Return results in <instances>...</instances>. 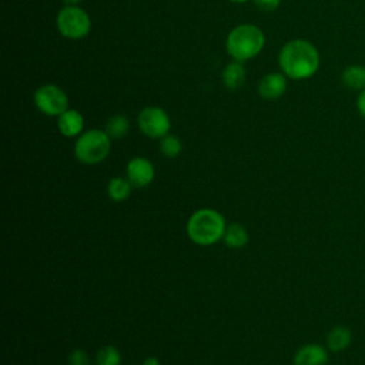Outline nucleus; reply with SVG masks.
Wrapping results in <instances>:
<instances>
[{
	"instance_id": "obj_14",
	"label": "nucleus",
	"mask_w": 365,
	"mask_h": 365,
	"mask_svg": "<svg viewBox=\"0 0 365 365\" xmlns=\"http://www.w3.org/2000/svg\"><path fill=\"white\" fill-rule=\"evenodd\" d=\"M248 240H250V235H248V231L247 228L240 224V222H231L227 225L225 228V232L222 235V241L224 244L228 247V248H234V250H238V248H242L248 244Z\"/></svg>"
},
{
	"instance_id": "obj_24",
	"label": "nucleus",
	"mask_w": 365,
	"mask_h": 365,
	"mask_svg": "<svg viewBox=\"0 0 365 365\" xmlns=\"http://www.w3.org/2000/svg\"><path fill=\"white\" fill-rule=\"evenodd\" d=\"M63 1L66 3V6H77L83 0H63Z\"/></svg>"
},
{
	"instance_id": "obj_19",
	"label": "nucleus",
	"mask_w": 365,
	"mask_h": 365,
	"mask_svg": "<svg viewBox=\"0 0 365 365\" xmlns=\"http://www.w3.org/2000/svg\"><path fill=\"white\" fill-rule=\"evenodd\" d=\"M121 354L114 345H104L96 354L97 365H120Z\"/></svg>"
},
{
	"instance_id": "obj_4",
	"label": "nucleus",
	"mask_w": 365,
	"mask_h": 365,
	"mask_svg": "<svg viewBox=\"0 0 365 365\" xmlns=\"http://www.w3.org/2000/svg\"><path fill=\"white\" fill-rule=\"evenodd\" d=\"M111 150V138L103 130H88L74 144L76 158L87 165H94L107 158Z\"/></svg>"
},
{
	"instance_id": "obj_11",
	"label": "nucleus",
	"mask_w": 365,
	"mask_h": 365,
	"mask_svg": "<svg viewBox=\"0 0 365 365\" xmlns=\"http://www.w3.org/2000/svg\"><path fill=\"white\" fill-rule=\"evenodd\" d=\"M352 339L354 335L351 328L346 325H335L328 331L325 336V346L329 352H342L349 348Z\"/></svg>"
},
{
	"instance_id": "obj_22",
	"label": "nucleus",
	"mask_w": 365,
	"mask_h": 365,
	"mask_svg": "<svg viewBox=\"0 0 365 365\" xmlns=\"http://www.w3.org/2000/svg\"><path fill=\"white\" fill-rule=\"evenodd\" d=\"M355 106H356V111H358V114L365 120V88H364L362 91H359V93H358V97H356Z\"/></svg>"
},
{
	"instance_id": "obj_18",
	"label": "nucleus",
	"mask_w": 365,
	"mask_h": 365,
	"mask_svg": "<svg viewBox=\"0 0 365 365\" xmlns=\"http://www.w3.org/2000/svg\"><path fill=\"white\" fill-rule=\"evenodd\" d=\"M160 151L168 158H175L182 151V143L177 135L167 134L160 138Z\"/></svg>"
},
{
	"instance_id": "obj_7",
	"label": "nucleus",
	"mask_w": 365,
	"mask_h": 365,
	"mask_svg": "<svg viewBox=\"0 0 365 365\" xmlns=\"http://www.w3.org/2000/svg\"><path fill=\"white\" fill-rule=\"evenodd\" d=\"M138 127L143 134L151 138H161L168 134L171 121L168 114L160 107H145L137 117Z\"/></svg>"
},
{
	"instance_id": "obj_12",
	"label": "nucleus",
	"mask_w": 365,
	"mask_h": 365,
	"mask_svg": "<svg viewBox=\"0 0 365 365\" xmlns=\"http://www.w3.org/2000/svg\"><path fill=\"white\" fill-rule=\"evenodd\" d=\"M57 127L64 137H76L84 127V118L77 110L67 108L63 114L58 115Z\"/></svg>"
},
{
	"instance_id": "obj_1",
	"label": "nucleus",
	"mask_w": 365,
	"mask_h": 365,
	"mask_svg": "<svg viewBox=\"0 0 365 365\" xmlns=\"http://www.w3.org/2000/svg\"><path fill=\"white\" fill-rule=\"evenodd\" d=\"M278 63L288 78L305 80L318 71L321 60L317 47L311 41L295 38L284 44L278 56Z\"/></svg>"
},
{
	"instance_id": "obj_25",
	"label": "nucleus",
	"mask_w": 365,
	"mask_h": 365,
	"mask_svg": "<svg viewBox=\"0 0 365 365\" xmlns=\"http://www.w3.org/2000/svg\"><path fill=\"white\" fill-rule=\"evenodd\" d=\"M230 1H232V3H245L248 0H230Z\"/></svg>"
},
{
	"instance_id": "obj_9",
	"label": "nucleus",
	"mask_w": 365,
	"mask_h": 365,
	"mask_svg": "<svg viewBox=\"0 0 365 365\" xmlns=\"http://www.w3.org/2000/svg\"><path fill=\"white\" fill-rule=\"evenodd\" d=\"M328 348L321 344H305L294 355V365H327L329 355Z\"/></svg>"
},
{
	"instance_id": "obj_21",
	"label": "nucleus",
	"mask_w": 365,
	"mask_h": 365,
	"mask_svg": "<svg viewBox=\"0 0 365 365\" xmlns=\"http://www.w3.org/2000/svg\"><path fill=\"white\" fill-rule=\"evenodd\" d=\"M254 3L261 11H274L278 9L281 0H254Z\"/></svg>"
},
{
	"instance_id": "obj_6",
	"label": "nucleus",
	"mask_w": 365,
	"mask_h": 365,
	"mask_svg": "<svg viewBox=\"0 0 365 365\" xmlns=\"http://www.w3.org/2000/svg\"><path fill=\"white\" fill-rule=\"evenodd\" d=\"M34 104L43 114L58 117L68 108V97L60 87L44 84L34 91Z\"/></svg>"
},
{
	"instance_id": "obj_3",
	"label": "nucleus",
	"mask_w": 365,
	"mask_h": 365,
	"mask_svg": "<svg viewBox=\"0 0 365 365\" xmlns=\"http://www.w3.org/2000/svg\"><path fill=\"white\" fill-rule=\"evenodd\" d=\"M265 44L262 30L252 24H241L232 29L227 37L225 46L228 54L235 61H245L255 57Z\"/></svg>"
},
{
	"instance_id": "obj_16",
	"label": "nucleus",
	"mask_w": 365,
	"mask_h": 365,
	"mask_svg": "<svg viewBox=\"0 0 365 365\" xmlns=\"http://www.w3.org/2000/svg\"><path fill=\"white\" fill-rule=\"evenodd\" d=\"M133 188L128 178L113 177L107 184V194L114 202H123L130 197Z\"/></svg>"
},
{
	"instance_id": "obj_23",
	"label": "nucleus",
	"mask_w": 365,
	"mask_h": 365,
	"mask_svg": "<svg viewBox=\"0 0 365 365\" xmlns=\"http://www.w3.org/2000/svg\"><path fill=\"white\" fill-rule=\"evenodd\" d=\"M141 365H161V364L155 356H148L144 359V362Z\"/></svg>"
},
{
	"instance_id": "obj_2",
	"label": "nucleus",
	"mask_w": 365,
	"mask_h": 365,
	"mask_svg": "<svg viewBox=\"0 0 365 365\" xmlns=\"http://www.w3.org/2000/svg\"><path fill=\"white\" fill-rule=\"evenodd\" d=\"M227 222L224 215L214 208L194 211L185 225L188 238L197 245H212L222 240Z\"/></svg>"
},
{
	"instance_id": "obj_5",
	"label": "nucleus",
	"mask_w": 365,
	"mask_h": 365,
	"mask_svg": "<svg viewBox=\"0 0 365 365\" xmlns=\"http://www.w3.org/2000/svg\"><path fill=\"white\" fill-rule=\"evenodd\" d=\"M56 24L61 36L71 40L86 37L91 29V20L88 14L78 6L63 7L57 14Z\"/></svg>"
},
{
	"instance_id": "obj_13",
	"label": "nucleus",
	"mask_w": 365,
	"mask_h": 365,
	"mask_svg": "<svg viewBox=\"0 0 365 365\" xmlns=\"http://www.w3.org/2000/svg\"><path fill=\"white\" fill-rule=\"evenodd\" d=\"M342 84L354 91H362L365 88V66L349 64L341 73Z\"/></svg>"
},
{
	"instance_id": "obj_17",
	"label": "nucleus",
	"mask_w": 365,
	"mask_h": 365,
	"mask_svg": "<svg viewBox=\"0 0 365 365\" xmlns=\"http://www.w3.org/2000/svg\"><path fill=\"white\" fill-rule=\"evenodd\" d=\"M130 130V121L125 115L121 114H115L113 117H110L106 123V133L108 134V137L113 140H118L123 138Z\"/></svg>"
},
{
	"instance_id": "obj_10",
	"label": "nucleus",
	"mask_w": 365,
	"mask_h": 365,
	"mask_svg": "<svg viewBox=\"0 0 365 365\" xmlns=\"http://www.w3.org/2000/svg\"><path fill=\"white\" fill-rule=\"evenodd\" d=\"M287 90V76L282 73H269L258 83V94L265 100H275Z\"/></svg>"
},
{
	"instance_id": "obj_8",
	"label": "nucleus",
	"mask_w": 365,
	"mask_h": 365,
	"mask_svg": "<svg viewBox=\"0 0 365 365\" xmlns=\"http://www.w3.org/2000/svg\"><path fill=\"white\" fill-rule=\"evenodd\" d=\"M127 178L134 188H144L150 185L154 180L155 170L153 163L145 157H134L128 161L127 168Z\"/></svg>"
},
{
	"instance_id": "obj_20",
	"label": "nucleus",
	"mask_w": 365,
	"mask_h": 365,
	"mask_svg": "<svg viewBox=\"0 0 365 365\" xmlns=\"http://www.w3.org/2000/svg\"><path fill=\"white\" fill-rule=\"evenodd\" d=\"M67 362L68 365H90V356L84 349L76 348L68 354Z\"/></svg>"
},
{
	"instance_id": "obj_15",
	"label": "nucleus",
	"mask_w": 365,
	"mask_h": 365,
	"mask_svg": "<svg viewBox=\"0 0 365 365\" xmlns=\"http://www.w3.org/2000/svg\"><path fill=\"white\" fill-rule=\"evenodd\" d=\"M245 81V68L240 61H232L225 66L222 71V83L228 90L241 87Z\"/></svg>"
}]
</instances>
